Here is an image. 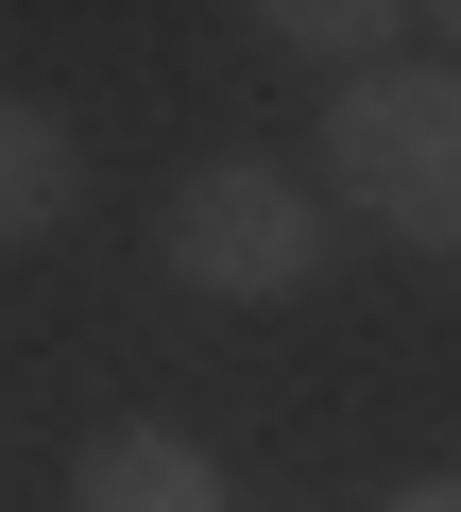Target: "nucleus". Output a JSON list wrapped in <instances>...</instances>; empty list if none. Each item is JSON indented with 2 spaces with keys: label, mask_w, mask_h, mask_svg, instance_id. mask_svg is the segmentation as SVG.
I'll return each mask as SVG.
<instances>
[{
  "label": "nucleus",
  "mask_w": 461,
  "mask_h": 512,
  "mask_svg": "<svg viewBox=\"0 0 461 512\" xmlns=\"http://www.w3.org/2000/svg\"><path fill=\"white\" fill-rule=\"evenodd\" d=\"M154 256H171L188 308H291V291L325 274V205H308V171H274V154H205V171L154 205Z\"/></svg>",
  "instance_id": "nucleus-2"
},
{
  "label": "nucleus",
  "mask_w": 461,
  "mask_h": 512,
  "mask_svg": "<svg viewBox=\"0 0 461 512\" xmlns=\"http://www.w3.org/2000/svg\"><path fill=\"white\" fill-rule=\"evenodd\" d=\"M325 188L410 239V256H461V69H359L325 103Z\"/></svg>",
  "instance_id": "nucleus-1"
},
{
  "label": "nucleus",
  "mask_w": 461,
  "mask_h": 512,
  "mask_svg": "<svg viewBox=\"0 0 461 512\" xmlns=\"http://www.w3.org/2000/svg\"><path fill=\"white\" fill-rule=\"evenodd\" d=\"M376 512H461V461H444V478H393Z\"/></svg>",
  "instance_id": "nucleus-6"
},
{
  "label": "nucleus",
  "mask_w": 461,
  "mask_h": 512,
  "mask_svg": "<svg viewBox=\"0 0 461 512\" xmlns=\"http://www.w3.org/2000/svg\"><path fill=\"white\" fill-rule=\"evenodd\" d=\"M69 512H240V495H222V461L188 444V427H86L69 444Z\"/></svg>",
  "instance_id": "nucleus-3"
},
{
  "label": "nucleus",
  "mask_w": 461,
  "mask_h": 512,
  "mask_svg": "<svg viewBox=\"0 0 461 512\" xmlns=\"http://www.w3.org/2000/svg\"><path fill=\"white\" fill-rule=\"evenodd\" d=\"M257 35H274V52H308V69H342V86H359V69H376V35H410V18H393V0H257Z\"/></svg>",
  "instance_id": "nucleus-5"
},
{
  "label": "nucleus",
  "mask_w": 461,
  "mask_h": 512,
  "mask_svg": "<svg viewBox=\"0 0 461 512\" xmlns=\"http://www.w3.org/2000/svg\"><path fill=\"white\" fill-rule=\"evenodd\" d=\"M86 205V137L52 120V103H18V86H0V256H18V239H52Z\"/></svg>",
  "instance_id": "nucleus-4"
}]
</instances>
